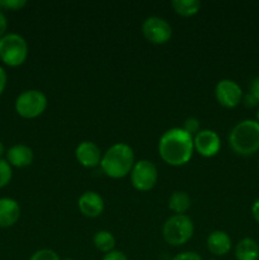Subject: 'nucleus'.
<instances>
[{"instance_id":"f257e3e1","label":"nucleus","mask_w":259,"mask_h":260,"mask_svg":"<svg viewBox=\"0 0 259 260\" xmlns=\"http://www.w3.org/2000/svg\"><path fill=\"white\" fill-rule=\"evenodd\" d=\"M157 150L163 161L168 165L182 167L193 156V136L185 132L182 127L170 128L160 137Z\"/></svg>"},{"instance_id":"f03ea898","label":"nucleus","mask_w":259,"mask_h":260,"mask_svg":"<svg viewBox=\"0 0 259 260\" xmlns=\"http://www.w3.org/2000/svg\"><path fill=\"white\" fill-rule=\"evenodd\" d=\"M135 154L131 146L123 142L114 144L102 155L101 169L112 179H121L131 173L135 165Z\"/></svg>"},{"instance_id":"7ed1b4c3","label":"nucleus","mask_w":259,"mask_h":260,"mask_svg":"<svg viewBox=\"0 0 259 260\" xmlns=\"http://www.w3.org/2000/svg\"><path fill=\"white\" fill-rule=\"evenodd\" d=\"M229 145L240 156L255 154L259 150V122L254 119L239 122L229 135Z\"/></svg>"},{"instance_id":"20e7f679","label":"nucleus","mask_w":259,"mask_h":260,"mask_svg":"<svg viewBox=\"0 0 259 260\" xmlns=\"http://www.w3.org/2000/svg\"><path fill=\"white\" fill-rule=\"evenodd\" d=\"M195 233L193 221L185 215H173L163 226V238L169 245L182 246L192 239Z\"/></svg>"},{"instance_id":"39448f33","label":"nucleus","mask_w":259,"mask_h":260,"mask_svg":"<svg viewBox=\"0 0 259 260\" xmlns=\"http://www.w3.org/2000/svg\"><path fill=\"white\" fill-rule=\"evenodd\" d=\"M28 56V45L24 38L17 33H8L0 38V58L12 68L24 63Z\"/></svg>"},{"instance_id":"423d86ee","label":"nucleus","mask_w":259,"mask_h":260,"mask_svg":"<svg viewBox=\"0 0 259 260\" xmlns=\"http://www.w3.org/2000/svg\"><path fill=\"white\" fill-rule=\"evenodd\" d=\"M47 108V98L40 90H25L15 99V111L27 119L37 118Z\"/></svg>"},{"instance_id":"0eeeda50","label":"nucleus","mask_w":259,"mask_h":260,"mask_svg":"<svg viewBox=\"0 0 259 260\" xmlns=\"http://www.w3.org/2000/svg\"><path fill=\"white\" fill-rule=\"evenodd\" d=\"M131 183L132 187L139 192H149L156 185L157 178V169L150 160L142 159L135 162L131 173Z\"/></svg>"},{"instance_id":"6e6552de","label":"nucleus","mask_w":259,"mask_h":260,"mask_svg":"<svg viewBox=\"0 0 259 260\" xmlns=\"http://www.w3.org/2000/svg\"><path fill=\"white\" fill-rule=\"evenodd\" d=\"M142 35L154 45H164L173 36L172 25L160 17H149L142 23Z\"/></svg>"},{"instance_id":"1a4fd4ad","label":"nucleus","mask_w":259,"mask_h":260,"mask_svg":"<svg viewBox=\"0 0 259 260\" xmlns=\"http://www.w3.org/2000/svg\"><path fill=\"white\" fill-rule=\"evenodd\" d=\"M216 101L225 108H235L243 101V90L240 85L230 79L218 81L215 88Z\"/></svg>"},{"instance_id":"9d476101","label":"nucleus","mask_w":259,"mask_h":260,"mask_svg":"<svg viewBox=\"0 0 259 260\" xmlns=\"http://www.w3.org/2000/svg\"><path fill=\"white\" fill-rule=\"evenodd\" d=\"M193 145L196 151L203 157L216 156L221 150L220 136L212 129H201L193 136Z\"/></svg>"},{"instance_id":"9b49d317","label":"nucleus","mask_w":259,"mask_h":260,"mask_svg":"<svg viewBox=\"0 0 259 260\" xmlns=\"http://www.w3.org/2000/svg\"><path fill=\"white\" fill-rule=\"evenodd\" d=\"M79 211L83 213L85 217L95 218L103 213L104 201L102 196H99L93 190H86L79 197L78 200Z\"/></svg>"},{"instance_id":"f8f14e48","label":"nucleus","mask_w":259,"mask_h":260,"mask_svg":"<svg viewBox=\"0 0 259 260\" xmlns=\"http://www.w3.org/2000/svg\"><path fill=\"white\" fill-rule=\"evenodd\" d=\"M75 157L85 168H95L101 164L102 151L98 145L91 141H83L75 150Z\"/></svg>"},{"instance_id":"ddd939ff","label":"nucleus","mask_w":259,"mask_h":260,"mask_svg":"<svg viewBox=\"0 0 259 260\" xmlns=\"http://www.w3.org/2000/svg\"><path fill=\"white\" fill-rule=\"evenodd\" d=\"M207 249L211 254L216 256H223L231 250V238L225 233V231L216 230L208 235L207 241Z\"/></svg>"},{"instance_id":"4468645a","label":"nucleus","mask_w":259,"mask_h":260,"mask_svg":"<svg viewBox=\"0 0 259 260\" xmlns=\"http://www.w3.org/2000/svg\"><path fill=\"white\" fill-rule=\"evenodd\" d=\"M20 217V207L12 198H0V228H10Z\"/></svg>"},{"instance_id":"2eb2a0df","label":"nucleus","mask_w":259,"mask_h":260,"mask_svg":"<svg viewBox=\"0 0 259 260\" xmlns=\"http://www.w3.org/2000/svg\"><path fill=\"white\" fill-rule=\"evenodd\" d=\"M7 161L10 167L25 168L29 167L33 161V151L25 145H14L7 152Z\"/></svg>"},{"instance_id":"dca6fc26","label":"nucleus","mask_w":259,"mask_h":260,"mask_svg":"<svg viewBox=\"0 0 259 260\" xmlns=\"http://www.w3.org/2000/svg\"><path fill=\"white\" fill-rule=\"evenodd\" d=\"M236 260H258L259 245L254 239L244 238L236 244L235 248Z\"/></svg>"},{"instance_id":"f3484780","label":"nucleus","mask_w":259,"mask_h":260,"mask_svg":"<svg viewBox=\"0 0 259 260\" xmlns=\"http://www.w3.org/2000/svg\"><path fill=\"white\" fill-rule=\"evenodd\" d=\"M168 206H169L170 211H173L175 215H184L192 206V200L185 192L177 190L169 197Z\"/></svg>"},{"instance_id":"a211bd4d","label":"nucleus","mask_w":259,"mask_h":260,"mask_svg":"<svg viewBox=\"0 0 259 260\" xmlns=\"http://www.w3.org/2000/svg\"><path fill=\"white\" fill-rule=\"evenodd\" d=\"M172 7L180 17H193L201 9V3L198 0H173Z\"/></svg>"},{"instance_id":"6ab92c4d","label":"nucleus","mask_w":259,"mask_h":260,"mask_svg":"<svg viewBox=\"0 0 259 260\" xmlns=\"http://www.w3.org/2000/svg\"><path fill=\"white\" fill-rule=\"evenodd\" d=\"M93 243H94V246H95L99 251L107 254L114 250V246H116V239H114V236L112 235L109 231L101 230L94 235Z\"/></svg>"},{"instance_id":"aec40b11","label":"nucleus","mask_w":259,"mask_h":260,"mask_svg":"<svg viewBox=\"0 0 259 260\" xmlns=\"http://www.w3.org/2000/svg\"><path fill=\"white\" fill-rule=\"evenodd\" d=\"M12 167L4 159H0V188H4L12 180Z\"/></svg>"},{"instance_id":"412c9836","label":"nucleus","mask_w":259,"mask_h":260,"mask_svg":"<svg viewBox=\"0 0 259 260\" xmlns=\"http://www.w3.org/2000/svg\"><path fill=\"white\" fill-rule=\"evenodd\" d=\"M29 260H60V256L51 249H41V250L36 251Z\"/></svg>"},{"instance_id":"4be33fe9","label":"nucleus","mask_w":259,"mask_h":260,"mask_svg":"<svg viewBox=\"0 0 259 260\" xmlns=\"http://www.w3.org/2000/svg\"><path fill=\"white\" fill-rule=\"evenodd\" d=\"M182 128L184 129L185 132H188L190 136H193V135L196 136V135H197L198 132L201 131V129H200V121H198L197 118H195V117H189V118H187L184 121V124H183Z\"/></svg>"},{"instance_id":"5701e85b","label":"nucleus","mask_w":259,"mask_h":260,"mask_svg":"<svg viewBox=\"0 0 259 260\" xmlns=\"http://www.w3.org/2000/svg\"><path fill=\"white\" fill-rule=\"evenodd\" d=\"M27 5L25 0H0V7L9 10H19Z\"/></svg>"},{"instance_id":"b1692460","label":"nucleus","mask_w":259,"mask_h":260,"mask_svg":"<svg viewBox=\"0 0 259 260\" xmlns=\"http://www.w3.org/2000/svg\"><path fill=\"white\" fill-rule=\"evenodd\" d=\"M172 260H203L200 254L195 251H183V253L177 254Z\"/></svg>"},{"instance_id":"393cba45","label":"nucleus","mask_w":259,"mask_h":260,"mask_svg":"<svg viewBox=\"0 0 259 260\" xmlns=\"http://www.w3.org/2000/svg\"><path fill=\"white\" fill-rule=\"evenodd\" d=\"M103 260H128V259H127L126 254L122 253V251L113 250L111 251V253L104 254Z\"/></svg>"},{"instance_id":"a878e982","label":"nucleus","mask_w":259,"mask_h":260,"mask_svg":"<svg viewBox=\"0 0 259 260\" xmlns=\"http://www.w3.org/2000/svg\"><path fill=\"white\" fill-rule=\"evenodd\" d=\"M249 93H250L251 95L254 96V99L259 103V76H256V78L251 81L250 91H249Z\"/></svg>"},{"instance_id":"bb28decb","label":"nucleus","mask_w":259,"mask_h":260,"mask_svg":"<svg viewBox=\"0 0 259 260\" xmlns=\"http://www.w3.org/2000/svg\"><path fill=\"white\" fill-rule=\"evenodd\" d=\"M8 28V20L7 17L4 15V13L0 12V38L4 37L5 32H7Z\"/></svg>"},{"instance_id":"cd10ccee","label":"nucleus","mask_w":259,"mask_h":260,"mask_svg":"<svg viewBox=\"0 0 259 260\" xmlns=\"http://www.w3.org/2000/svg\"><path fill=\"white\" fill-rule=\"evenodd\" d=\"M5 86H7V73H5L4 69L0 66V95L4 91Z\"/></svg>"},{"instance_id":"c85d7f7f","label":"nucleus","mask_w":259,"mask_h":260,"mask_svg":"<svg viewBox=\"0 0 259 260\" xmlns=\"http://www.w3.org/2000/svg\"><path fill=\"white\" fill-rule=\"evenodd\" d=\"M251 215H253L254 220L259 223V198L251 206Z\"/></svg>"},{"instance_id":"c756f323","label":"nucleus","mask_w":259,"mask_h":260,"mask_svg":"<svg viewBox=\"0 0 259 260\" xmlns=\"http://www.w3.org/2000/svg\"><path fill=\"white\" fill-rule=\"evenodd\" d=\"M244 104H245L246 107H254V106H256V104H258V102H256L255 99H254V96L251 95L250 93H249L248 95L244 98Z\"/></svg>"},{"instance_id":"7c9ffc66","label":"nucleus","mask_w":259,"mask_h":260,"mask_svg":"<svg viewBox=\"0 0 259 260\" xmlns=\"http://www.w3.org/2000/svg\"><path fill=\"white\" fill-rule=\"evenodd\" d=\"M4 152H5V149H4V145L2 144V142H0V159H3V155H4Z\"/></svg>"},{"instance_id":"2f4dec72","label":"nucleus","mask_w":259,"mask_h":260,"mask_svg":"<svg viewBox=\"0 0 259 260\" xmlns=\"http://www.w3.org/2000/svg\"><path fill=\"white\" fill-rule=\"evenodd\" d=\"M256 118H258V122H259V111H258V113H256Z\"/></svg>"},{"instance_id":"473e14b6","label":"nucleus","mask_w":259,"mask_h":260,"mask_svg":"<svg viewBox=\"0 0 259 260\" xmlns=\"http://www.w3.org/2000/svg\"><path fill=\"white\" fill-rule=\"evenodd\" d=\"M63 260H74V259H70V258H66V259H63Z\"/></svg>"},{"instance_id":"72a5a7b5","label":"nucleus","mask_w":259,"mask_h":260,"mask_svg":"<svg viewBox=\"0 0 259 260\" xmlns=\"http://www.w3.org/2000/svg\"><path fill=\"white\" fill-rule=\"evenodd\" d=\"M210 260H216V259H210Z\"/></svg>"},{"instance_id":"f704fd0d","label":"nucleus","mask_w":259,"mask_h":260,"mask_svg":"<svg viewBox=\"0 0 259 260\" xmlns=\"http://www.w3.org/2000/svg\"><path fill=\"white\" fill-rule=\"evenodd\" d=\"M0 8H2V7H0Z\"/></svg>"}]
</instances>
